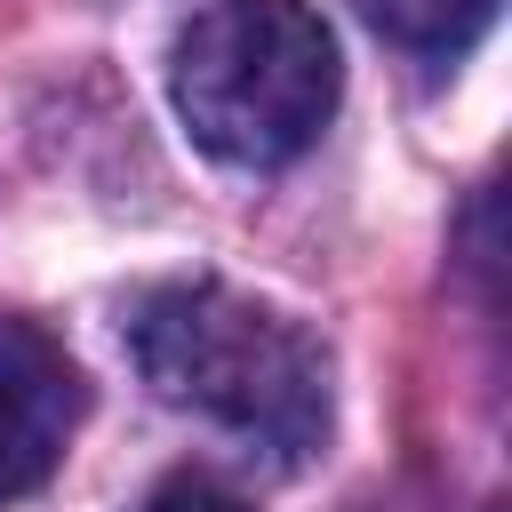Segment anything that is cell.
<instances>
[{"instance_id": "6da1fadb", "label": "cell", "mask_w": 512, "mask_h": 512, "mask_svg": "<svg viewBox=\"0 0 512 512\" xmlns=\"http://www.w3.org/2000/svg\"><path fill=\"white\" fill-rule=\"evenodd\" d=\"M136 376L232 440L296 464L328 440V352L304 320L224 288V280H168L128 312Z\"/></svg>"}, {"instance_id": "7a4b0ae2", "label": "cell", "mask_w": 512, "mask_h": 512, "mask_svg": "<svg viewBox=\"0 0 512 512\" xmlns=\"http://www.w3.org/2000/svg\"><path fill=\"white\" fill-rule=\"evenodd\" d=\"M336 32L304 0H208L176 40V112L232 168H288L336 112Z\"/></svg>"}, {"instance_id": "3957f363", "label": "cell", "mask_w": 512, "mask_h": 512, "mask_svg": "<svg viewBox=\"0 0 512 512\" xmlns=\"http://www.w3.org/2000/svg\"><path fill=\"white\" fill-rule=\"evenodd\" d=\"M72 424H80V368L64 360L56 336L0 312V504L32 496L64 464Z\"/></svg>"}, {"instance_id": "277c9868", "label": "cell", "mask_w": 512, "mask_h": 512, "mask_svg": "<svg viewBox=\"0 0 512 512\" xmlns=\"http://www.w3.org/2000/svg\"><path fill=\"white\" fill-rule=\"evenodd\" d=\"M360 16L392 40V48H416V56H456L488 32L496 0H360Z\"/></svg>"}, {"instance_id": "5b68a950", "label": "cell", "mask_w": 512, "mask_h": 512, "mask_svg": "<svg viewBox=\"0 0 512 512\" xmlns=\"http://www.w3.org/2000/svg\"><path fill=\"white\" fill-rule=\"evenodd\" d=\"M144 512H248V504H240L232 488H216L208 472H176V480H160V488H152V504H144Z\"/></svg>"}]
</instances>
